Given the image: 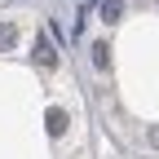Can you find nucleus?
Wrapping results in <instances>:
<instances>
[{
	"label": "nucleus",
	"instance_id": "nucleus-3",
	"mask_svg": "<svg viewBox=\"0 0 159 159\" xmlns=\"http://www.w3.org/2000/svg\"><path fill=\"white\" fill-rule=\"evenodd\" d=\"M97 9H102V22H119V13H124V0H97Z\"/></svg>",
	"mask_w": 159,
	"mask_h": 159
},
{
	"label": "nucleus",
	"instance_id": "nucleus-6",
	"mask_svg": "<svg viewBox=\"0 0 159 159\" xmlns=\"http://www.w3.org/2000/svg\"><path fill=\"white\" fill-rule=\"evenodd\" d=\"M75 5H80V9H84V5H93V0H75Z\"/></svg>",
	"mask_w": 159,
	"mask_h": 159
},
{
	"label": "nucleus",
	"instance_id": "nucleus-2",
	"mask_svg": "<svg viewBox=\"0 0 159 159\" xmlns=\"http://www.w3.org/2000/svg\"><path fill=\"white\" fill-rule=\"evenodd\" d=\"M44 124H49V137H62V133H66V124H71V119H66V111H62V106H53V111L44 115Z\"/></svg>",
	"mask_w": 159,
	"mask_h": 159
},
{
	"label": "nucleus",
	"instance_id": "nucleus-5",
	"mask_svg": "<svg viewBox=\"0 0 159 159\" xmlns=\"http://www.w3.org/2000/svg\"><path fill=\"white\" fill-rule=\"evenodd\" d=\"M93 66H97V71H106V66H111V49H106V44H97V49H93Z\"/></svg>",
	"mask_w": 159,
	"mask_h": 159
},
{
	"label": "nucleus",
	"instance_id": "nucleus-1",
	"mask_svg": "<svg viewBox=\"0 0 159 159\" xmlns=\"http://www.w3.org/2000/svg\"><path fill=\"white\" fill-rule=\"evenodd\" d=\"M35 62L44 66V71L57 66V49H53V40H49V35H35Z\"/></svg>",
	"mask_w": 159,
	"mask_h": 159
},
{
	"label": "nucleus",
	"instance_id": "nucleus-4",
	"mask_svg": "<svg viewBox=\"0 0 159 159\" xmlns=\"http://www.w3.org/2000/svg\"><path fill=\"white\" fill-rule=\"evenodd\" d=\"M18 44V27L13 22H0V49H13Z\"/></svg>",
	"mask_w": 159,
	"mask_h": 159
}]
</instances>
